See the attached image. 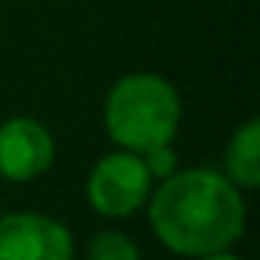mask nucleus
Wrapping results in <instances>:
<instances>
[{
  "mask_svg": "<svg viewBox=\"0 0 260 260\" xmlns=\"http://www.w3.org/2000/svg\"><path fill=\"white\" fill-rule=\"evenodd\" d=\"M223 175L239 190L260 187V119H248L239 125L223 150Z\"/></svg>",
  "mask_w": 260,
  "mask_h": 260,
  "instance_id": "6",
  "label": "nucleus"
},
{
  "mask_svg": "<svg viewBox=\"0 0 260 260\" xmlns=\"http://www.w3.org/2000/svg\"><path fill=\"white\" fill-rule=\"evenodd\" d=\"M153 193V178L141 159V153L132 150H113L95 162L86 181V199L89 205L104 217H128L147 205Z\"/></svg>",
  "mask_w": 260,
  "mask_h": 260,
  "instance_id": "3",
  "label": "nucleus"
},
{
  "mask_svg": "<svg viewBox=\"0 0 260 260\" xmlns=\"http://www.w3.org/2000/svg\"><path fill=\"white\" fill-rule=\"evenodd\" d=\"M196 260H242V257H236L230 251H217V254H205V257H196Z\"/></svg>",
  "mask_w": 260,
  "mask_h": 260,
  "instance_id": "9",
  "label": "nucleus"
},
{
  "mask_svg": "<svg viewBox=\"0 0 260 260\" xmlns=\"http://www.w3.org/2000/svg\"><path fill=\"white\" fill-rule=\"evenodd\" d=\"M141 159H144V166H147L150 178L166 181L169 175H175V172H178V153L172 150V144H162V147L144 150V153H141Z\"/></svg>",
  "mask_w": 260,
  "mask_h": 260,
  "instance_id": "8",
  "label": "nucleus"
},
{
  "mask_svg": "<svg viewBox=\"0 0 260 260\" xmlns=\"http://www.w3.org/2000/svg\"><path fill=\"white\" fill-rule=\"evenodd\" d=\"M181 125L178 89L159 74H125L113 83L104 101V128L113 144L144 153L172 144Z\"/></svg>",
  "mask_w": 260,
  "mask_h": 260,
  "instance_id": "2",
  "label": "nucleus"
},
{
  "mask_svg": "<svg viewBox=\"0 0 260 260\" xmlns=\"http://www.w3.org/2000/svg\"><path fill=\"white\" fill-rule=\"evenodd\" d=\"M156 239L181 257H205L233 248L245 233V199L214 169L175 172L147 199Z\"/></svg>",
  "mask_w": 260,
  "mask_h": 260,
  "instance_id": "1",
  "label": "nucleus"
},
{
  "mask_svg": "<svg viewBox=\"0 0 260 260\" xmlns=\"http://www.w3.org/2000/svg\"><path fill=\"white\" fill-rule=\"evenodd\" d=\"M83 260H141V251L125 233L101 230L89 239Z\"/></svg>",
  "mask_w": 260,
  "mask_h": 260,
  "instance_id": "7",
  "label": "nucleus"
},
{
  "mask_svg": "<svg viewBox=\"0 0 260 260\" xmlns=\"http://www.w3.org/2000/svg\"><path fill=\"white\" fill-rule=\"evenodd\" d=\"M0 260H74V239L55 217L13 211L0 217Z\"/></svg>",
  "mask_w": 260,
  "mask_h": 260,
  "instance_id": "4",
  "label": "nucleus"
},
{
  "mask_svg": "<svg viewBox=\"0 0 260 260\" xmlns=\"http://www.w3.org/2000/svg\"><path fill=\"white\" fill-rule=\"evenodd\" d=\"M55 159V138L40 119L13 116L0 122V178L28 184L49 172Z\"/></svg>",
  "mask_w": 260,
  "mask_h": 260,
  "instance_id": "5",
  "label": "nucleus"
}]
</instances>
